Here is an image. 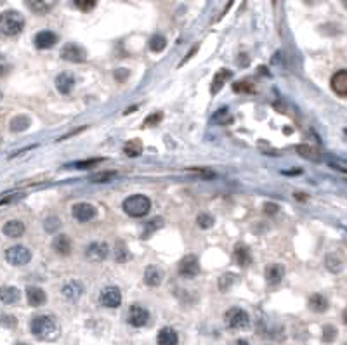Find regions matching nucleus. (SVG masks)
<instances>
[{
    "mask_svg": "<svg viewBox=\"0 0 347 345\" xmlns=\"http://www.w3.org/2000/svg\"><path fill=\"white\" fill-rule=\"evenodd\" d=\"M30 328H32V333L40 340H56L59 337V324L52 316H47V314L33 317Z\"/></svg>",
    "mask_w": 347,
    "mask_h": 345,
    "instance_id": "1",
    "label": "nucleus"
},
{
    "mask_svg": "<svg viewBox=\"0 0 347 345\" xmlns=\"http://www.w3.org/2000/svg\"><path fill=\"white\" fill-rule=\"evenodd\" d=\"M25 30V16L18 11H5L0 14V33L5 37H16Z\"/></svg>",
    "mask_w": 347,
    "mask_h": 345,
    "instance_id": "2",
    "label": "nucleus"
},
{
    "mask_svg": "<svg viewBox=\"0 0 347 345\" xmlns=\"http://www.w3.org/2000/svg\"><path fill=\"white\" fill-rule=\"evenodd\" d=\"M151 201L144 194H132L124 201V212L129 217H144L149 214Z\"/></svg>",
    "mask_w": 347,
    "mask_h": 345,
    "instance_id": "3",
    "label": "nucleus"
},
{
    "mask_svg": "<svg viewBox=\"0 0 347 345\" xmlns=\"http://www.w3.org/2000/svg\"><path fill=\"white\" fill-rule=\"evenodd\" d=\"M224 323L229 330H247L250 326V316L241 307H231L226 310Z\"/></svg>",
    "mask_w": 347,
    "mask_h": 345,
    "instance_id": "4",
    "label": "nucleus"
},
{
    "mask_svg": "<svg viewBox=\"0 0 347 345\" xmlns=\"http://www.w3.org/2000/svg\"><path fill=\"white\" fill-rule=\"evenodd\" d=\"M5 260L11 265H26L32 260V252L21 245H16L5 250Z\"/></svg>",
    "mask_w": 347,
    "mask_h": 345,
    "instance_id": "5",
    "label": "nucleus"
},
{
    "mask_svg": "<svg viewBox=\"0 0 347 345\" xmlns=\"http://www.w3.org/2000/svg\"><path fill=\"white\" fill-rule=\"evenodd\" d=\"M177 272L182 276V278H195L200 272V262L196 255H186V257L181 259L177 265Z\"/></svg>",
    "mask_w": 347,
    "mask_h": 345,
    "instance_id": "6",
    "label": "nucleus"
},
{
    "mask_svg": "<svg viewBox=\"0 0 347 345\" xmlns=\"http://www.w3.org/2000/svg\"><path fill=\"white\" fill-rule=\"evenodd\" d=\"M99 302L103 307H108V309H117L122 303V293L117 286H106V288L101 290L99 295Z\"/></svg>",
    "mask_w": 347,
    "mask_h": 345,
    "instance_id": "7",
    "label": "nucleus"
},
{
    "mask_svg": "<svg viewBox=\"0 0 347 345\" xmlns=\"http://www.w3.org/2000/svg\"><path fill=\"white\" fill-rule=\"evenodd\" d=\"M127 321H129V324H130V326L142 328V326H146V324H148L149 312L142 305H137V303H134V305H130V309H129Z\"/></svg>",
    "mask_w": 347,
    "mask_h": 345,
    "instance_id": "8",
    "label": "nucleus"
},
{
    "mask_svg": "<svg viewBox=\"0 0 347 345\" xmlns=\"http://www.w3.org/2000/svg\"><path fill=\"white\" fill-rule=\"evenodd\" d=\"M61 57L70 63H84L87 59V50L77 43H66L61 50Z\"/></svg>",
    "mask_w": 347,
    "mask_h": 345,
    "instance_id": "9",
    "label": "nucleus"
},
{
    "mask_svg": "<svg viewBox=\"0 0 347 345\" xmlns=\"http://www.w3.org/2000/svg\"><path fill=\"white\" fill-rule=\"evenodd\" d=\"M108 254H110V247H108V243H103V241H94L85 250V257L92 262L104 260L108 257Z\"/></svg>",
    "mask_w": 347,
    "mask_h": 345,
    "instance_id": "10",
    "label": "nucleus"
},
{
    "mask_svg": "<svg viewBox=\"0 0 347 345\" xmlns=\"http://www.w3.org/2000/svg\"><path fill=\"white\" fill-rule=\"evenodd\" d=\"M71 214H73L75 220L78 222H89L96 217V208L90 203H77L71 208Z\"/></svg>",
    "mask_w": 347,
    "mask_h": 345,
    "instance_id": "11",
    "label": "nucleus"
},
{
    "mask_svg": "<svg viewBox=\"0 0 347 345\" xmlns=\"http://www.w3.org/2000/svg\"><path fill=\"white\" fill-rule=\"evenodd\" d=\"M61 293L66 300L70 302H77L82 295H84V285L77 279H71V281L64 283L63 288H61Z\"/></svg>",
    "mask_w": 347,
    "mask_h": 345,
    "instance_id": "12",
    "label": "nucleus"
},
{
    "mask_svg": "<svg viewBox=\"0 0 347 345\" xmlns=\"http://www.w3.org/2000/svg\"><path fill=\"white\" fill-rule=\"evenodd\" d=\"M330 87L339 97H347V70H340L330 80Z\"/></svg>",
    "mask_w": 347,
    "mask_h": 345,
    "instance_id": "13",
    "label": "nucleus"
},
{
    "mask_svg": "<svg viewBox=\"0 0 347 345\" xmlns=\"http://www.w3.org/2000/svg\"><path fill=\"white\" fill-rule=\"evenodd\" d=\"M59 37L56 35L54 32H49V30H43V32H39L35 35V47L40 50L50 49L52 45H56Z\"/></svg>",
    "mask_w": 347,
    "mask_h": 345,
    "instance_id": "14",
    "label": "nucleus"
},
{
    "mask_svg": "<svg viewBox=\"0 0 347 345\" xmlns=\"http://www.w3.org/2000/svg\"><path fill=\"white\" fill-rule=\"evenodd\" d=\"M26 5L35 14H47L57 5V0H25Z\"/></svg>",
    "mask_w": 347,
    "mask_h": 345,
    "instance_id": "15",
    "label": "nucleus"
},
{
    "mask_svg": "<svg viewBox=\"0 0 347 345\" xmlns=\"http://www.w3.org/2000/svg\"><path fill=\"white\" fill-rule=\"evenodd\" d=\"M75 87V77L70 71H63L56 77V88L61 94H70Z\"/></svg>",
    "mask_w": 347,
    "mask_h": 345,
    "instance_id": "16",
    "label": "nucleus"
},
{
    "mask_svg": "<svg viewBox=\"0 0 347 345\" xmlns=\"http://www.w3.org/2000/svg\"><path fill=\"white\" fill-rule=\"evenodd\" d=\"M156 342H158V345H177L179 335L174 328L165 326L158 331V335H156Z\"/></svg>",
    "mask_w": 347,
    "mask_h": 345,
    "instance_id": "17",
    "label": "nucleus"
},
{
    "mask_svg": "<svg viewBox=\"0 0 347 345\" xmlns=\"http://www.w3.org/2000/svg\"><path fill=\"white\" fill-rule=\"evenodd\" d=\"M26 299H28V303L32 307H40L47 302V295L42 288L39 286H28L26 288Z\"/></svg>",
    "mask_w": 347,
    "mask_h": 345,
    "instance_id": "18",
    "label": "nucleus"
},
{
    "mask_svg": "<svg viewBox=\"0 0 347 345\" xmlns=\"http://www.w3.org/2000/svg\"><path fill=\"white\" fill-rule=\"evenodd\" d=\"M21 299V292L16 286H2L0 288V302L5 305H14Z\"/></svg>",
    "mask_w": 347,
    "mask_h": 345,
    "instance_id": "19",
    "label": "nucleus"
},
{
    "mask_svg": "<svg viewBox=\"0 0 347 345\" xmlns=\"http://www.w3.org/2000/svg\"><path fill=\"white\" fill-rule=\"evenodd\" d=\"M229 78H233V71H231V70H226V68H222V70L217 71L216 77H214V80H212V85H210V94L216 95L217 92H219L220 88L224 87V84H226Z\"/></svg>",
    "mask_w": 347,
    "mask_h": 345,
    "instance_id": "20",
    "label": "nucleus"
},
{
    "mask_svg": "<svg viewBox=\"0 0 347 345\" xmlns=\"http://www.w3.org/2000/svg\"><path fill=\"white\" fill-rule=\"evenodd\" d=\"M283 276H285V267L281 264H271L266 267V279L271 286L280 285Z\"/></svg>",
    "mask_w": 347,
    "mask_h": 345,
    "instance_id": "21",
    "label": "nucleus"
},
{
    "mask_svg": "<svg viewBox=\"0 0 347 345\" xmlns=\"http://www.w3.org/2000/svg\"><path fill=\"white\" fill-rule=\"evenodd\" d=\"M295 151L302 156V158L309 160V162H314V163H319L321 162V153H319L318 148L314 146H309V144H299L295 146Z\"/></svg>",
    "mask_w": 347,
    "mask_h": 345,
    "instance_id": "22",
    "label": "nucleus"
},
{
    "mask_svg": "<svg viewBox=\"0 0 347 345\" xmlns=\"http://www.w3.org/2000/svg\"><path fill=\"white\" fill-rule=\"evenodd\" d=\"M163 279V272L156 265H148L144 269V283L148 286H158Z\"/></svg>",
    "mask_w": 347,
    "mask_h": 345,
    "instance_id": "23",
    "label": "nucleus"
},
{
    "mask_svg": "<svg viewBox=\"0 0 347 345\" xmlns=\"http://www.w3.org/2000/svg\"><path fill=\"white\" fill-rule=\"evenodd\" d=\"M234 260H236L238 265H241V267H247V265L252 264V255H250V250H248L247 247H245L243 243H238L236 247H234Z\"/></svg>",
    "mask_w": 347,
    "mask_h": 345,
    "instance_id": "24",
    "label": "nucleus"
},
{
    "mask_svg": "<svg viewBox=\"0 0 347 345\" xmlns=\"http://www.w3.org/2000/svg\"><path fill=\"white\" fill-rule=\"evenodd\" d=\"M2 231H4V234L9 238H21L23 234H25L26 227L21 220H9L7 224L4 225Z\"/></svg>",
    "mask_w": 347,
    "mask_h": 345,
    "instance_id": "25",
    "label": "nucleus"
},
{
    "mask_svg": "<svg viewBox=\"0 0 347 345\" xmlns=\"http://www.w3.org/2000/svg\"><path fill=\"white\" fill-rule=\"evenodd\" d=\"M307 305L312 312H325V310L328 309V300H326V297L321 295V293H314V295L309 297Z\"/></svg>",
    "mask_w": 347,
    "mask_h": 345,
    "instance_id": "26",
    "label": "nucleus"
},
{
    "mask_svg": "<svg viewBox=\"0 0 347 345\" xmlns=\"http://www.w3.org/2000/svg\"><path fill=\"white\" fill-rule=\"evenodd\" d=\"M30 125H32L30 117H26V115H19V117H14L11 120V124H9V130L18 134V132H25Z\"/></svg>",
    "mask_w": 347,
    "mask_h": 345,
    "instance_id": "27",
    "label": "nucleus"
},
{
    "mask_svg": "<svg viewBox=\"0 0 347 345\" xmlns=\"http://www.w3.org/2000/svg\"><path fill=\"white\" fill-rule=\"evenodd\" d=\"M52 247L59 255H70L71 254V240L68 236H64V234H59V236L52 241Z\"/></svg>",
    "mask_w": 347,
    "mask_h": 345,
    "instance_id": "28",
    "label": "nucleus"
},
{
    "mask_svg": "<svg viewBox=\"0 0 347 345\" xmlns=\"http://www.w3.org/2000/svg\"><path fill=\"white\" fill-rule=\"evenodd\" d=\"M325 265H326V269H328L330 272H333V274H339V272L342 271V267H344L340 257H339V255H335V254L326 255V257H325Z\"/></svg>",
    "mask_w": 347,
    "mask_h": 345,
    "instance_id": "29",
    "label": "nucleus"
},
{
    "mask_svg": "<svg viewBox=\"0 0 347 345\" xmlns=\"http://www.w3.org/2000/svg\"><path fill=\"white\" fill-rule=\"evenodd\" d=\"M124 153L129 158H135V156H139L142 153V142L139 139H132V141L125 142Z\"/></svg>",
    "mask_w": 347,
    "mask_h": 345,
    "instance_id": "30",
    "label": "nucleus"
},
{
    "mask_svg": "<svg viewBox=\"0 0 347 345\" xmlns=\"http://www.w3.org/2000/svg\"><path fill=\"white\" fill-rule=\"evenodd\" d=\"M236 281H238L236 274H233V272H224V274L219 278V281H217V286H219L220 292H227V290H229Z\"/></svg>",
    "mask_w": 347,
    "mask_h": 345,
    "instance_id": "31",
    "label": "nucleus"
},
{
    "mask_svg": "<svg viewBox=\"0 0 347 345\" xmlns=\"http://www.w3.org/2000/svg\"><path fill=\"white\" fill-rule=\"evenodd\" d=\"M113 255L117 262H129L132 257L125 243H117V247H115V250H113Z\"/></svg>",
    "mask_w": 347,
    "mask_h": 345,
    "instance_id": "32",
    "label": "nucleus"
},
{
    "mask_svg": "<svg viewBox=\"0 0 347 345\" xmlns=\"http://www.w3.org/2000/svg\"><path fill=\"white\" fill-rule=\"evenodd\" d=\"M167 47V39L163 35H153L151 39H149V49L153 50V52H162L163 49Z\"/></svg>",
    "mask_w": 347,
    "mask_h": 345,
    "instance_id": "33",
    "label": "nucleus"
},
{
    "mask_svg": "<svg viewBox=\"0 0 347 345\" xmlns=\"http://www.w3.org/2000/svg\"><path fill=\"white\" fill-rule=\"evenodd\" d=\"M43 229H45L47 233H57L61 229V220L59 217H56V215H49V217L45 218V222H43Z\"/></svg>",
    "mask_w": 347,
    "mask_h": 345,
    "instance_id": "34",
    "label": "nucleus"
},
{
    "mask_svg": "<svg viewBox=\"0 0 347 345\" xmlns=\"http://www.w3.org/2000/svg\"><path fill=\"white\" fill-rule=\"evenodd\" d=\"M101 162H104L103 158H90V160H84V162H77L73 165H70V169H78V170H87L92 169V167L99 165Z\"/></svg>",
    "mask_w": 347,
    "mask_h": 345,
    "instance_id": "35",
    "label": "nucleus"
},
{
    "mask_svg": "<svg viewBox=\"0 0 347 345\" xmlns=\"http://www.w3.org/2000/svg\"><path fill=\"white\" fill-rule=\"evenodd\" d=\"M233 90L238 92V94H254L255 88L248 82H236V84H233Z\"/></svg>",
    "mask_w": 347,
    "mask_h": 345,
    "instance_id": "36",
    "label": "nucleus"
},
{
    "mask_svg": "<svg viewBox=\"0 0 347 345\" xmlns=\"http://www.w3.org/2000/svg\"><path fill=\"white\" fill-rule=\"evenodd\" d=\"M162 225H163V220H162V218H160V217H155V218H153V220L149 222V224L144 227V234H142V238H148L149 234H153V233L156 231V229H160Z\"/></svg>",
    "mask_w": 347,
    "mask_h": 345,
    "instance_id": "37",
    "label": "nucleus"
},
{
    "mask_svg": "<svg viewBox=\"0 0 347 345\" xmlns=\"http://www.w3.org/2000/svg\"><path fill=\"white\" fill-rule=\"evenodd\" d=\"M323 342H326V344H330V342H333L337 338V328L332 326V324H326V326H323V335H321Z\"/></svg>",
    "mask_w": 347,
    "mask_h": 345,
    "instance_id": "38",
    "label": "nucleus"
},
{
    "mask_svg": "<svg viewBox=\"0 0 347 345\" xmlns=\"http://www.w3.org/2000/svg\"><path fill=\"white\" fill-rule=\"evenodd\" d=\"M214 122H216V124H231V122H233V117L227 115L226 106L220 108V111H217L216 115H214Z\"/></svg>",
    "mask_w": 347,
    "mask_h": 345,
    "instance_id": "39",
    "label": "nucleus"
},
{
    "mask_svg": "<svg viewBox=\"0 0 347 345\" xmlns=\"http://www.w3.org/2000/svg\"><path fill=\"white\" fill-rule=\"evenodd\" d=\"M196 222H198V225L202 229H210L216 220H214V217L210 214H200L198 218H196Z\"/></svg>",
    "mask_w": 347,
    "mask_h": 345,
    "instance_id": "40",
    "label": "nucleus"
},
{
    "mask_svg": "<svg viewBox=\"0 0 347 345\" xmlns=\"http://www.w3.org/2000/svg\"><path fill=\"white\" fill-rule=\"evenodd\" d=\"M73 2H75V5L80 9V11L89 12V11H92V9L96 7L97 0H73Z\"/></svg>",
    "mask_w": 347,
    "mask_h": 345,
    "instance_id": "41",
    "label": "nucleus"
},
{
    "mask_svg": "<svg viewBox=\"0 0 347 345\" xmlns=\"http://www.w3.org/2000/svg\"><path fill=\"white\" fill-rule=\"evenodd\" d=\"M21 198H25V194H23V193H9V194H4V196L0 198V205L16 203V201H19Z\"/></svg>",
    "mask_w": 347,
    "mask_h": 345,
    "instance_id": "42",
    "label": "nucleus"
},
{
    "mask_svg": "<svg viewBox=\"0 0 347 345\" xmlns=\"http://www.w3.org/2000/svg\"><path fill=\"white\" fill-rule=\"evenodd\" d=\"M117 177V172H101V173H97V175H94V177H90V180L92 182H108V180H111V179H115Z\"/></svg>",
    "mask_w": 347,
    "mask_h": 345,
    "instance_id": "43",
    "label": "nucleus"
},
{
    "mask_svg": "<svg viewBox=\"0 0 347 345\" xmlns=\"http://www.w3.org/2000/svg\"><path fill=\"white\" fill-rule=\"evenodd\" d=\"M160 120H163V113H153V115H149L148 118H146L144 125L146 127H153V125H158Z\"/></svg>",
    "mask_w": 347,
    "mask_h": 345,
    "instance_id": "44",
    "label": "nucleus"
},
{
    "mask_svg": "<svg viewBox=\"0 0 347 345\" xmlns=\"http://www.w3.org/2000/svg\"><path fill=\"white\" fill-rule=\"evenodd\" d=\"M188 172L198 173V175L203 177V179H216V173H214L212 170H205V169H188Z\"/></svg>",
    "mask_w": 347,
    "mask_h": 345,
    "instance_id": "45",
    "label": "nucleus"
},
{
    "mask_svg": "<svg viewBox=\"0 0 347 345\" xmlns=\"http://www.w3.org/2000/svg\"><path fill=\"white\" fill-rule=\"evenodd\" d=\"M280 212V207H278L276 203H271V201H267V203H264V214L269 215V217H273L274 214H278Z\"/></svg>",
    "mask_w": 347,
    "mask_h": 345,
    "instance_id": "46",
    "label": "nucleus"
},
{
    "mask_svg": "<svg viewBox=\"0 0 347 345\" xmlns=\"http://www.w3.org/2000/svg\"><path fill=\"white\" fill-rule=\"evenodd\" d=\"M115 78H117V82H125L129 78V75H130V71L127 70V68H118V70H115Z\"/></svg>",
    "mask_w": 347,
    "mask_h": 345,
    "instance_id": "47",
    "label": "nucleus"
},
{
    "mask_svg": "<svg viewBox=\"0 0 347 345\" xmlns=\"http://www.w3.org/2000/svg\"><path fill=\"white\" fill-rule=\"evenodd\" d=\"M9 73V63L4 56H0V78L5 77Z\"/></svg>",
    "mask_w": 347,
    "mask_h": 345,
    "instance_id": "48",
    "label": "nucleus"
},
{
    "mask_svg": "<svg viewBox=\"0 0 347 345\" xmlns=\"http://www.w3.org/2000/svg\"><path fill=\"white\" fill-rule=\"evenodd\" d=\"M196 50H198V45H195V47H193V49H191V52H188V56H186L184 59L181 61V64H186V63H188V59H191V57H193V56H195V54H196Z\"/></svg>",
    "mask_w": 347,
    "mask_h": 345,
    "instance_id": "49",
    "label": "nucleus"
},
{
    "mask_svg": "<svg viewBox=\"0 0 347 345\" xmlns=\"http://www.w3.org/2000/svg\"><path fill=\"white\" fill-rule=\"evenodd\" d=\"M302 170L301 169H295V170H285L283 175H295V173H301Z\"/></svg>",
    "mask_w": 347,
    "mask_h": 345,
    "instance_id": "50",
    "label": "nucleus"
},
{
    "mask_svg": "<svg viewBox=\"0 0 347 345\" xmlns=\"http://www.w3.org/2000/svg\"><path fill=\"white\" fill-rule=\"evenodd\" d=\"M233 345H250V344H248V342L247 340H245V338H238V340L236 342H234V344Z\"/></svg>",
    "mask_w": 347,
    "mask_h": 345,
    "instance_id": "51",
    "label": "nucleus"
},
{
    "mask_svg": "<svg viewBox=\"0 0 347 345\" xmlns=\"http://www.w3.org/2000/svg\"><path fill=\"white\" fill-rule=\"evenodd\" d=\"M342 321L347 324V307H346V309H344V312H342Z\"/></svg>",
    "mask_w": 347,
    "mask_h": 345,
    "instance_id": "52",
    "label": "nucleus"
},
{
    "mask_svg": "<svg viewBox=\"0 0 347 345\" xmlns=\"http://www.w3.org/2000/svg\"><path fill=\"white\" fill-rule=\"evenodd\" d=\"M342 5H344V7L347 9V0H342Z\"/></svg>",
    "mask_w": 347,
    "mask_h": 345,
    "instance_id": "53",
    "label": "nucleus"
},
{
    "mask_svg": "<svg viewBox=\"0 0 347 345\" xmlns=\"http://www.w3.org/2000/svg\"><path fill=\"white\" fill-rule=\"evenodd\" d=\"M16 345H28V344H16Z\"/></svg>",
    "mask_w": 347,
    "mask_h": 345,
    "instance_id": "54",
    "label": "nucleus"
},
{
    "mask_svg": "<svg viewBox=\"0 0 347 345\" xmlns=\"http://www.w3.org/2000/svg\"><path fill=\"white\" fill-rule=\"evenodd\" d=\"M344 134H346V137H347V130H344Z\"/></svg>",
    "mask_w": 347,
    "mask_h": 345,
    "instance_id": "55",
    "label": "nucleus"
},
{
    "mask_svg": "<svg viewBox=\"0 0 347 345\" xmlns=\"http://www.w3.org/2000/svg\"><path fill=\"white\" fill-rule=\"evenodd\" d=\"M0 99H2V92H0Z\"/></svg>",
    "mask_w": 347,
    "mask_h": 345,
    "instance_id": "56",
    "label": "nucleus"
},
{
    "mask_svg": "<svg viewBox=\"0 0 347 345\" xmlns=\"http://www.w3.org/2000/svg\"><path fill=\"white\" fill-rule=\"evenodd\" d=\"M346 345H347V344H346Z\"/></svg>",
    "mask_w": 347,
    "mask_h": 345,
    "instance_id": "57",
    "label": "nucleus"
}]
</instances>
